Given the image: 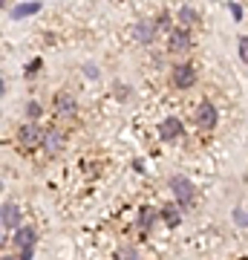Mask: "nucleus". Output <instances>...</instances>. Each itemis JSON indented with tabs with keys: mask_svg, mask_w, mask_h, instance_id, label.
<instances>
[{
	"mask_svg": "<svg viewBox=\"0 0 248 260\" xmlns=\"http://www.w3.org/2000/svg\"><path fill=\"white\" fill-rule=\"evenodd\" d=\"M20 220H23V217H20V208L15 203H3V229H6V232H9V229H18L20 232Z\"/></svg>",
	"mask_w": 248,
	"mask_h": 260,
	"instance_id": "nucleus-11",
	"label": "nucleus"
},
{
	"mask_svg": "<svg viewBox=\"0 0 248 260\" xmlns=\"http://www.w3.org/2000/svg\"><path fill=\"white\" fill-rule=\"evenodd\" d=\"M52 107L61 119H75V113H78V102H75L73 93H58L52 99Z\"/></svg>",
	"mask_w": 248,
	"mask_h": 260,
	"instance_id": "nucleus-7",
	"label": "nucleus"
},
{
	"mask_svg": "<svg viewBox=\"0 0 248 260\" xmlns=\"http://www.w3.org/2000/svg\"><path fill=\"white\" fill-rule=\"evenodd\" d=\"M113 93H116V99H119V102H127L130 95H133V90H130L127 84L116 81V84H113Z\"/></svg>",
	"mask_w": 248,
	"mask_h": 260,
	"instance_id": "nucleus-16",
	"label": "nucleus"
},
{
	"mask_svg": "<svg viewBox=\"0 0 248 260\" xmlns=\"http://www.w3.org/2000/svg\"><path fill=\"white\" fill-rule=\"evenodd\" d=\"M193 44V38H191V29H182V26H176L170 35H167V52H173V55H182V52H188Z\"/></svg>",
	"mask_w": 248,
	"mask_h": 260,
	"instance_id": "nucleus-4",
	"label": "nucleus"
},
{
	"mask_svg": "<svg viewBox=\"0 0 248 260\" xmlns=\"http://www.w3.org/2000/svg\"><path fill=\"white\" fill-rule=\"evenodd\" d=\"M35 243H38L35 229H20V232H15V237H12V246H15V251H18L20 260H32V254H35Z\"/></svg>",
	"mask_w": 248,
	"mask_h": 260,
	"instance_id": "nucleus-1",
	"label": "nucleus"
},
{
	"mask_svg": "<svg viewBox=\"0 0 248 260\" xmlns=\"http://www.w3.org/2000/svg\"><path fill=\"white\" fill-rule=\"evenodd\" d=\"M170 191H173L176 203L179 205H191L193 197H196V188H193V182L188 177H182V174H176V177H170Z\"/></svg>",
	"mask_w": 248,
	"mask_h": 260,
	"instance_id": "nucleus-2",
	"label": "nucleus"
},
{
	"mask_svg": "<svg viewBox=\"0 0 248 260\" xmlns=\"http://www.w3.org/2000/svg\"><path fill=\"white\" fill-rule=\"evenodd\" d=\"M156 23H159V29H167V35L173 32V26H170V15H167V12H162V15H159Z\"/></svg>",
	"mask_w": 248,
	"mask_h": 260,
	"instance_id": "nucleus-18",
	"label": "nucleus"
},
{
	"mask_svg": "<svg viewBox=\"0 0 248 260\" xmlns=\"http://www.w3.org/2000/svg\"><path fill=\"white\" fill-rule=\"evenodd\" d=\"M38 67H41V61H32V64L26 67V75H35V70H38Z\"/></svg>",
	"mask_w": 248,
	"mask_h": 260,
	"instance_id": "nucleus-23",
	"label": "nucleus"
},
{
	"mask_svg": "<svg viewBox=\"0 0 248 260\" xmlns=\"http://www.w3.org/2000/svg\"><path fill=\"white\" fill-rule=\"evenodd\" d=\"M18 142L23 148H35V145H44V133L38 127V121H23L18 127Z\"/></svg>",
	"mask_w": 248,
	"mask_h": 260,
	"instance_id": "nucleus-5",
	"label": "nucleus"
},
{
	"mask_svg": "<svg viewBox=\"0 0 248 260\" xmlns=\"http://www.w3.org/2000/svg\"><path fill=\"white\" fill-rule=\"evenodd\" d=\"M170 84L179 87V90L193 87L196 84V67L193 64H173V70H170Z\"/></svg>",
	"mask_w": 248,
	"mask_h": 260,
	"instance_id": "nucleus-3",
	"label": "nucleus"
},
{
	"mask_svg": "<svg viewBox=\"0 0 248 260\" xmlns=\"http://www.w3.org/2000/svg\"><path fill=\"white\" fill-rule=\"evenodd\" d=\"M23 113H26V119H29V121H35L38 116H41V104H38V102H26Z\"/></svg>",
	"mask_w": 248,
	"mask_h": 260,
	"instance_id": "nucleus-17",
	"label": "nucleus"
},
{
	"mask_svg": "<svg viewBox=\"0 0 248 260\" xmlns=\"http://www.w3.org/2000/svg\"><path fill=\"white\" fill-rule=\"evenodd\" d=\"M176 18H179V26L188 29V26H196L199 23V9H193V6H179V12H176Z\"/></svg>",
	"mask_w": 248,
	"mask_h": 260,
	"instance_id": "nucleus-12",
	"label": "nucleus"
},
{
	"mask_svg": "<svg viewBox=\"0 0 248 260\" xmlns=\"http://www.w3.org/2000/svg\"><path fill=\"white\" fill-rule=\"evenodd\" d=\"M234 220H237L239 225H248V211H245V208H237V214H234Z\"/></svg>",
	"mask_w": 248,
	"mask_h": 260,
	"instance_id": "nucleus-21",
	"label": "nucleus"
},
{
	"mask_svg": "<svg viewBox=\"0 0 248 260\" xmlns=\"http://www.w3.org/2000/svg\"><path fill=\"white\" fill-rule=\"evenodd\" d=\"M237 47H239V58H242V61H248V38L245 35H239Z\"/></svg>",
	"mask_w": 248,
	"mask_h": 260,
	"instance_id": "nucleus-19",
	"label": "nucleus"
},
{
	"mask_svg": "<svg viewBox=\"0 0 248 260\" xmlns=\"http://www.w3.org/2000/svg\"><path fill=\"white\" fill-rule=\"evenodd\" d=\"M64 142H66V136L61 133V130H46L44 133V150L49 153V156H55L58 150H64Z\"/></svg>",
	"mask_w": 248,
	"mask_h": 260,
	"instance_id": "nucleus-10",
	"label": "nucleus"
},
{
	"mask_svg": "<svg viewBox=\"0 0 248 260\" xmlns=\"http://www.w3.org/2000/svg\"><path fill=\"white\" fill-rule=\"evenodd\" d=\"M217 119H220V110H217L211 102H199V107H196V113H193V121H196V127L211 130L214 124H217Z\"/></svg>",
	"mask_w": 248,
	"mask_h": 260,
	"instance_id": "nucleus-6",
	"label": "nucleus"
},
{
	"mask_svg": "<svg viewBox=\"0 0 248 260\" xmlns=\"http://www.w3.org/2000/svg\"><path fill=\"white\" fill-rule=\"evenodd\" d=\"M156 32H159V23H156V18H141L133 26V35H136V41L138 44H153V38H156Z\"/></svg>",
	"mask_w": 248,
	"mask_h": 260,
	"instance_id": "nucleus-8",
	"label": "nucleus"
},
{
	"mask_svg": "<svg viewBox=\"0 0 248 260\" xmlns=\"http://www.w3.org/2000/svg\"><path fill=\"white\" fill-rule=\"evenodd\" d=\"M38 9H41V3H23V6L12 9V18H26V15H35Z\"/></svg>",
	"mask_w": 248,
	"mask_h": 260,
	"instance_id": "nucleus-15",
	"label": "nucleus"
},
{
	"mask_svg": "<svg viewBox=\"0 0 248 260\" xmlns=\"http://www.w3.org/2000/svg\"><path fill=\"white\" fill-rule=\"evenodd\" d=\"M182 133H185L182 121L173 119V116H170V119H165L162 124H159V136H162V142H173V139H179Z\"/></svg>",
	"mask_w": 248,
	"mask_h": 260,
	"instance_id": "nucleus-9",
	"label": "nucleus"
},
{
	"mask_svg": "<svg viewBox=\"0 0 248 260\" xmlns=\"http://www.w3.org/2000/svg\"><path fill=\"white\" fill-rule=\"evenodd\" d=\"M162 217H165L167 225H179V220H182V214H179L176 205H165V208H162Z\"/></svg>",
	"mask_w": 248,
	"mask_h": 260,
	"instance_id": "nucleus-14",
	"label": "nucleus"
},
{
	"mask_svg": "<svg viewBox=\"0 0 248 260\" xmlns=\"http://www.w3.org/2000/svg\"><path fill=\"white\" fill-rule=\"evenodd\" d=\"M84 73H87V78H98V67L95 64H84Z\"/></svg>",
	"mask_w": 248,
	"mask_h": 260,
	"instance_id": "nucleus-22",
	"label": "nucleus"
},
{
	"mask_svg": "<svg viewBox=\"0 0 248 260\" xmlns=\"http://www.w3.org/2000/svg\"><path fill=\"white\" fill-rule=\"evenodd\" d=\"M231 15H234V18H242V9H239L237 3H231Z\"/></svg>",
	"mask_w": 248,
	"mask_h": 260,
	"instance_id": "nucleus-24",
	"label": "nucleus"
},
{
	"mask_svg": "<svg viewBox=\"0 0 248 260\" xmlns=\"http://www.w3.org/2000/svg\"><path fill=\"white\" fill-rule=\"evenodd\" d=\"M119 260H141V257H138L136 249H121V257Z\"/></svg>",
	"mask_w": 248,
	"mask_h": 260,
	"instance_id": "nucleus-20",
	"label": "nucleus"
},
{
	"mask_svg": "<svg viewBox=\"0 0 248 260\" xmlns=\"http://www.w3.org/2000/svg\"><path fill=\"white\" fill-rule=\"evenodd\" d=\"M3 260H20V257H12V254H3Z\"/></svg>",
	"mask_w": 248,
	"mask_h": 260,
	"instance_id": "nucleus-25",
	"label": "nucleus"
},
{
	"mask_svg": "<svg viewBox=\"0 0 248 260\" xmlns=\"http://www.w3.org/2000/svg\"><path fill=\"white\" fill-rule=\"evenodd\" d=\"M159 214H162V211H156V208H141V211H138V229H145V232H150V229L156 225Z\"/></svg>",
	"mask_w": 248,
	"mask_h": 260,
	"instance_id": "nucleus-13",
	"label": "nucleus"
}]
</instances>
